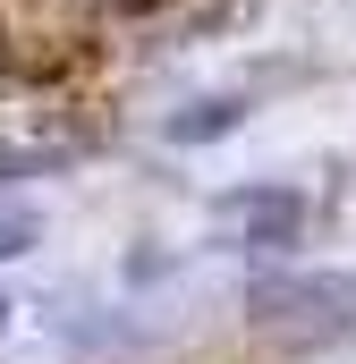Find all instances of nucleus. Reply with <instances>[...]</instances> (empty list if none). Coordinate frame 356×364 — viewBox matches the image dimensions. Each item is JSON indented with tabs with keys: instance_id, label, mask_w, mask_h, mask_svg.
Returning <instances> with one entry per match:
<instances>
[{
	"instance_id": "f257e3e1",
	"label": "nucleus",
	"mask_w": 356,
	"mask_h": 364,
	"mask_svg": "<svg viewBox=\"0 0 356 364\" xmlns=\"http://www.w3.org/2000/svg\"><path fill=\"white\" fill-rule=\"evenodd\" d=\"M255 322L271 331H356V272H297V279H263Z\"/></svg>"
},
{
	"instance_id": "f03ea898",
	"label": "nucleus",
	"mask_w": 356,
	"mask_h": 364,
	"mask_svg": "<svg viewBox=\"0 0 356 364\" xmlns=\"http://www.w3.org/2000/svg\"><path fill=\"white\" fill-rule=\"evenodd\" d=\"M212 212H221L229 229H246L255 255H288V246L305 237V195H288V186H238V195H221Z\"/></svg>"
},
{
	"instance_id": "7ed1b4c3",
	"label": "nucleus",
	"mask_w": 356,
	"mask_h": 364,
	"mask_svg": "<svg viewBox=\"0 0 356 364\" xmlns=\"http://www.w3.org/2000/svg\"><path fill=\"white\" fill-rule=\"evenodd\" d=\"M238 119H246V102H238V93H212V102H187V110L170 119V144H212V136H229Z\"/></svg>"
},
{
	"instance_id": "20e7f679",
	"label": "nucleus",
	"mask_w": 356,
	"mask_h": 364,
	"mask_svg": "<svg viewBox=\"0 0 356 364\" xmlns=\"http://www.w3.org/2000/svg\"><path fill=\"white\" fill-rule=\"evenodd\" d=\"M68 153H51V144H0V178H43V170H60Z\"/></svg>"
},
{
	"instance_id": "39448f33",
	"label": "nucleus",
	"mask_w": 356,
	"mask_h": 364,
	"mask_svg": "<svg viewBox=\"0 0 356 364\" xmlns=\"http://www.w3.org/2000/svg\"><path fill=\"white\" fill-rule=\"evenodd\" d=\"M34 237H43V220H34V212H17V203H0V263L34 255Z\"/></svg>"
}]
</instances>
